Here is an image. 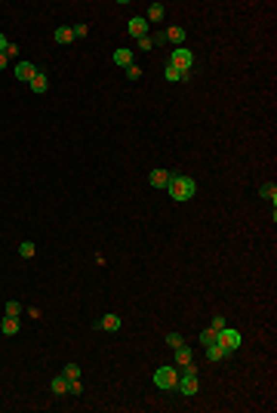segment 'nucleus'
<instances>
[{
	"mask_svg": "<svg viewBox=\"0 0 277 413\" xmlns=\"http://www.w3.org/2000/svg\"><path fill=\"white\" fill-rule=\"evenodd\" d=\"M166 191H170L173 200H191V198L197 195V182L191 179V176H170Z\"/></svg>",
	"mask_w": 277,
	"mask_h": 413,
	"instance_id": "1",
	"label": "nucleus"
},
{
	"mask_svg": "<svg viewBox=\"0 0 277 413\" xmlns=\"http://www.w3.org/2000/svg\"><path fill=\"white\" fill-rule=\"evenodd\" d=\"M216 342H219L222 349H228V352H237L240 342H243V336H240L237 330H228V327H222V330L216 333Z\"/></svg>",
	"mask_w": 277,
	"mask_h": 413,
	"instance_id": "2",
	"label": "nucleus"
},
{
	"mask_svg": "<svg viewBox=\"0 0 277 413\" xmlns=\"http://www.w3.org/2000/svg\"><path fill=\"white\" fill-rule=\"evenodd\" d=\"M175 382H179V370H173V367H160L154 373V385L157 389H175Z\"/></svg>",
	"mask_w": 277,
	"mask_h": 413,
	"instance_id": "3",
	"label": "nucleus"
},
{
	"mask_svg": "<svg viewBox=\"0 0 277 413\" xmlns=\"http://www.w3.org/2000/svg\"><path fill=\"white\" fill-rule=\"evenodd\" d=\"M173 68H179V71H191V65H194V53H191L188 46H179V49H173Z\"/></svg>",
	"mask_w": 277,
	"mask_h": 413,
	"instance_id": "4",
	"label": "nucleus"
},
{
	"mask_svg": "<svg viewBox=\"0 0 277 413\" xmlns=\"http://www.w3.org/2000/svg\"><path fill=\"white\" fill-rule=\"evenodd\" d=\"M175 389H179L185 398H191V395H197V389H200V382H197V373H182L179 376V382H175Z\"/></svg>",
	"mask_w": 277,
	"mask_h": 413,
	"instance_id": "5",
	"label": "nucleus"
},
{
	"mask_svg": "<svg viewBox=\"0 0 277 413\" xmlns=\"http://www.w3.org/2000/svg\"><path fill=\"white\" fill-rule=\"evenodd\" d=\"M163 37L170 40V44H175V49H179V46H185V40H188V31H185L182 25H173V28L163 31Z\"/></svg>",
	"mask_w": 277,
	"mask_h": 413,
	"instance_id": "6",
	"label": "nucleus"
},
{
	"mask_svg": "<svg viewBox=\"0 0 277 413\" xmlns=\"http://www.w3.org/2000/svg\"><path fill=\"white\" fill-rule=\"evenodd\" d=\"M127 31H130L136 40H139V37H148V19H142V15H132L130 25H127Z\"/></svg>",
	"mask_w": 277,
	"mask_h": 413,
	"instance_id": "7",
	"label": "nucleus"
},
{
	"mask_svg": "<svg viewBox=\"0 0 277 413\" xmlns=\"http://www.w3.org/2000/svg\"><path fill=\"white\" fill-rule=\"evenodd\" d=\"M34 74H37V68L28 62V59H22V62L15 65V77H19V80H25V83H31V77H34Z\"/></svg>",
	"mask_w": 277,
	"mask_h": 413,
	"instance_id": "8",
	"label": "nucleus"
},
{
	"mask_svg": "<svg viewBox=\"0 0 277 413\" xmlns=\"http://www.w3.org/2000/svg\"><path fill=\"white\" fill-rule=\"evenodd\" d=\"M99 330H105V333H117V330H120V315H105L102 321H99Z\"/></svg>",
	"mask_w": 277,
	"mask_h": 413,
	"instance_id": "9",
	"label": "nucleus"
},
{
	"mask_svg": "<svg viewBox=\"0 0 277 413\" xmlns=\"http://www.w3.org/2000/svg\"><path fill=\"white\" fill-rule=\"evenodd\" d=\"M114 65H120V68H130V65H132V49H127V46L114 49Z\"/></svg>",
	"mask_w": 277,
	"mask_h": 413,
	"instance_id": "10",
	"label": "nucleus"
},
{
	"mask_svg": "<svg viewBox=\"0 0 277 413\" xmlns=\"http://www.w3.org/2000/svg\"><path fill=\"white\" fill-rule=\"evenodd\" d=\"M206 358H209V361H222V358H231V352L222 349L219 342H213V345H206Z\"/></svg>",
	"mask_w": 277,
	"mask_h": 413,
	"instance_id": "11",
	"label": "nucleus"
},
{
	"mask_svg": "<svg viewBox=\"0 0 277 413\" xmlns=\"http://www.w3.org/2000/svg\"><path fill=\"white\" fill-rule=\"evenodd\" d=\"M170 170H151V185L154 188H166V182H170Z\"/></svg>",
	"mask_w": 277,
	"mask_h": 413,
	"instance_id": "12",
	"label": "nucleus"
},
{
	"mask_svg": "<svg viewBox=\"0 0 277 413\" xmlns=\"http://www.w3.org/2000/svg\"><path fill=\"white\" fill-rule=\"evenodd\" d=\"M46 87H49V77H46L44 71H37L34 77H31V90H34V92H46Z\"/></svg>",
	"mask_w": 277,
	"mask_h": 413,
	"instance_id": "13",
	"label": "nucleus"
},
{
	"mask_svg": "<svg viewBox=\"0 0 277 413\" xmlns=\"http://www.w3.org/2000/svg\"><path fill=\"white\" fill-rule=\"evenodd\" d=\"M49 389H53V395H68V376H56L53 382H49Z\"/></svg>",
	"mask_w": 277,
	"mask_h": 413,
	"instance_id": "14",
	"label": "nucleus"
},
{
	"mask_svg": "<svg viewBox=\"0 0 277 413\" xmlns=\"http://www.w3.org/2000/svg\"><path fill=\"white\" fill-rule=\"evenodd\" d=\"M0 330H3L6 336H15V333H19V318H10V315H6L3 324H0Z\"/></svg>",
	"mask_w": 277,
	"mask_h": 413,
	"instance_id": "15",
	"label": "nucleus"
},
{
	"mask_svg": "<svg viewBox=\"0 0 277 413\" xmlns=\"http://www.w3.org/2000/svg\"><path fill=\"white\" fill-rule=\"evenodd\" d=\"M163 13H166V6H163V3H151V6H148V22H160V19H163Z\"/></svg>",
	"mask_w": 277,
	"mask_h": 413,
	"instance_id": "16",
	"label": "nucleus"
},
{
	"mask_svg": "<svg viewBox=\"0 0 277 413\" xmlns=\"http://www.w3.org/2000/svg\"><path fill=\"white\" fill-rule=\"evenodd\" d=\"M71 40H74L71 28H65V25H62V28H56V44H71Z\"/></svg>",
	"mask_w": 277,
	"mask_h": 413,
	"instance_id": "17",
	"label": "nucleus"
},
{
	"mask_svg": "<svg viewBox=\"0 0 277 413\" xmlns=\"http://www.w3.org/2000/svg\"><path fill=\"white\" fill-rule=\"evenodd\" d=\"M259 195L274 204V200H277V185H274V182H271V185H262V188H259Z\"/></svg>",
	"mask_w": 277,
	"mask_h": 413,
	"instance_id": "18",
	"label": "nucleus"
},
{
	"mask_svg": "<svg viewBox=\"0 0 277 413\" xmlns=\"http://www.w3.org/2000/svg\"><path fill=\"white\" fill-rule=\"evenodd\" d=\"M175 352V361H179V364H188L191 361V349L188 345H179V349H173Z\"/></svg>",
	"mask_w": 277,
	"mask_h": 413,
	"instance_id": "19",
	"label": "nucleus"
},
{
	"mask_svg": "<svg viewBox=\"0 0 277 413\" xmlns=\"http://www.w3.org/2000/svg\"><path fill=\"white\" fill-rule=\"evenodd\" d=\"M34 253H37V247H34V244H31V241H22V244H19V256L31 259V256H34Z\"/></svg>",
	"mask_w": 277,
	"mask_h": 413,
	"instance_id": "20",
	"label": "nucleus"
},
{
	"mask_svg": "<svg viewBox=\"0 0 277 413\" xmlns=\"http://www.w3.org/2000/svg\"><path fill=\"white\" fill-rule=\"evenodd\" d=\"M6 315H10V318H19V315H22V302L10 299V302H6Z\"/></svg>",
	"mask_w": 277,
	"mask_h": 413,
	"instance_id": "21",
	"label": "nucleus"
},
{
	"mask_svg": "<svg viewBox=\"0 0 277 413\" xmlns=\"http://www.w3.org/2000/svg\"><path fill=\"white\" fill-rule=\"evenodd\" d=\"M163 74H166V80H170V83L182 80V71H179V68H173V65H166V68H163Z\"/></svg>",
	"mask_w": 277,
	"mask_h": 413,
	"instance_id": "22",
	"label": "nucleus"
},
{
	"mask_svg": "<svg viewBox=\"0 0 277 413\" xmlns=\"http://www.w3.org/2000/svg\"><path fill=\"white\" fill-rule=\"evenodd\" d=\"M166 345H170V349H179V345H185V339H182L179 333H170V336H166Z\"/></svg>",
	"mask_w": 277,
	"mask_h": 413,
	"instance_id": "23",
	"label": "nucleus"
},
{
	"mask_svg": "<svg viewBox=\"0 0 277 413\" xmlns=\"http://www.w3.org/2000/svg\"><path fill=\"white\" fill-rule=\"evenodd\" d=\"M200 342H204V345H213V342H216V330H213V327L200 333Z\"/></svg>",
	"mask_w": 277,
	"mask_h": 413,
	"instance_id": "24",
	"label": "nucleus"
},
{
	"mask_svg": "<svg viewBox=\"0 0 277 413\" xmlns=\"http://www.w3.org/2000/svg\"><path fill=\"white\" fill-rule=\"evenodd\" d=\"M71 34H74V37L80 40V37H87V34H89V28H87V25L80 22V25H74V28H71Z\"/></svg>",
	"mask_w": 277,
	"mask_h": 413,
	"instance_id": "25",
	"label": "nucleus"
},
{
	"mask_svg": "<svg viewBox=\"0 0 277 413\" xmlns=\"http://www.w3.org/2000/svg\"><path fill=\"white\" fill-rule=\"evenodd\" d=\"M65 376H68V379H80V367L77 364H68V367H65Z\"/></svg>",
	"mask_w": 277,
	"mask_h": 413,
	"instance_id": "26",
	"label": "nucleus"
},
{
	"mask_svg": "<svg viewBox=\"0 0 277 413\" xmlns=\"http://www.w3.org/2000/svg\"><path fill=\"white\" fill-rule=\"evenodd\" d=\"M127 77H130V80H139V77H142V68H139V65H130V68H127Z\"/></svg>",
	"mask_w": 277,
	"mask_h": 413,
	"instance_id": "27",
	"label": "nucleus"
},
{
	"mask_svg": "<svg viewBox=\"0 0 277 413\" xmlns=\"http://www.w3.org/2000/svg\"><path fill=\"white\" fill-rule=\"evenodd\" d=\"M68 392H71V395H80V392H83V385L77 382V379H68Z\"/></svg>",
	"mask_w": 277,
	"mask_h": 413,
	"instance_id": "28",
	"label": "nucleus"
},
{
	"mask_svg": "<svg viewBox=\"0 0 277 413\" xmlns=\"http://www.w3.org/2000/svg\"><path fill=\"white\" fill-rule=\"evenodd\" d=\"M222 327H225V318H222V315H216V318H213V330H216V333H219V330H222Z\"/></svg>",
	"mask_w": 277,
	"mask_h": 413,
	"instance_id": "29",
	"label": "nucleus"
},
{
	"mask_svg": "<svg viewBox=\"0 0 277 413\" xmlns=\"http://www.w3.org/2000/svg\"><path fill=\"white\" fill-rule=\"evenodd\" d=\"M154 44H151V37H139V49H151Z\"/></svg>",
	"mask_w": 277,
	"mask_h": 413,
	"instance_id": "30",
	"label": "nucleus"
},
{
	"mask_svg": "<svg viewBox=\"0 0 277 413\" xmlns=\"http://www.w3.org/2000/svg\"><path fill=\"white\" fill-rule=\"evenodd\" d=\"M6 46H10V40H6V34H0V53H6Z\"/></svg>",
	"mask_w": 277,
	"mask_h": 413,
	"instance_id": "31",
	"label": "nucleus"
},
{
	"mask_svg": "<svg viewBox=\"0 0 277 413\" xmlns=\"http://www.w3.org/2000/svg\"><path fill=\"white\" fill-rule=\"evenodd\" d=\"M6 68V53H0V71Z\"/></svg>",
	"mask_w": 277,
	"mask_h": 413,
	"instance_id": "32",
	"label": "nucleus"
}]
</instances>
